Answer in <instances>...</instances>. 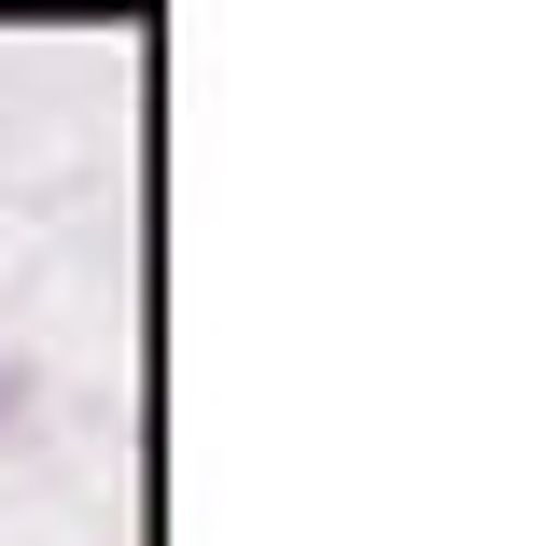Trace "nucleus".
<instances>
[{
	"label": "nucleus",
	"mask_w": 560,
	"mask_h": 546,
	"mask_svg": "<svg viewBox=\"0 0 560 546\" xmlns=\"http://www.w3.org/2000/svg\"><path fill=\"white\" fill-rule=\"evenodd\" d=\"M14 393H28V379H14V364H0V420H14Z\"/></svg>",
	"instance_id": "obj_1"
}]
</instances>
